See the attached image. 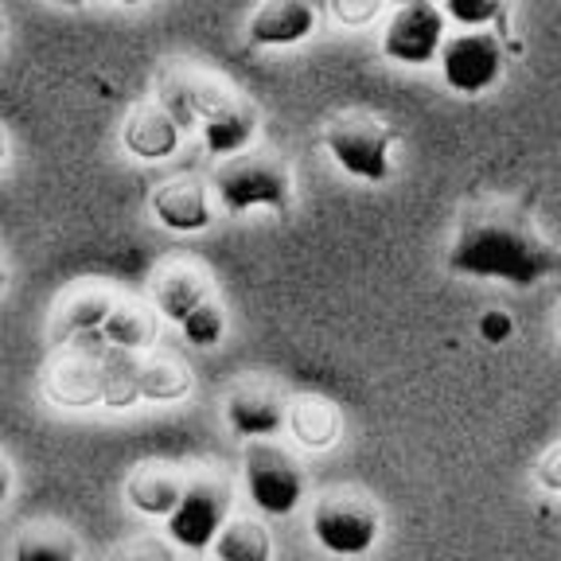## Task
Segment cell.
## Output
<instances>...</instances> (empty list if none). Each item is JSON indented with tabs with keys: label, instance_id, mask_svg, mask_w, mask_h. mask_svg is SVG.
<instances>
[{
	"label": "cell",
	"instance_id": "d590c367",
	"mask_svg": "<svg viewBox=\"0 0 561 561\" xmlns=\"http://www.w3.org/2000/svg\"><path fill=\"white\" fill-rule=\"evenodd\" d=\"M394 4H413V0H394ZM430 4H440V0H430Z\"/></svg>",
	"mask_w": 561,
	"mask_h": 561
},
{
	"label": "cell",
	"instance_id": "3957f363",
	"mask_svg": "<svg viewBox=\"0 0 561 561\" xmlns=\"http://www.w3.org/2000/svg\"><path fill=\"white\" fill-rule=\"evenodd\" d=\"M382 535V511L363 488H328L312 503V538L332 558H363Z\"/></svg>",
	"mask_w": 561,
	"mask_h": 561
},
{
	"label": "cell",
	"instance_id": "ffe728a7",
	"mask_svg": "<svg viewBox=\"0 0 561 561\" xmlns=\"http://www.w3.org/2000/svg\"><path fill=\"white\" fill-rule=\"evenodd\" d=\"M114 305H117V297L105 289L70 293L59 305V312H55V328H51L55 343H75V340H82V335H94Z\"/></svg>",
	"mask_w": 561,
	"mask_h": 561
},
{
	"label": "cell",
	"instance_id": "7a4b0ae2",
	"mask_svg": "<svg viewBox=\"0 0 561 561\" xmlns=\"http://www.w3.org/2000/svg\"><path fill=\"white\" fill-rule=\"evenodd\" d=\"M210 192L219 195V207L227 215H245V210L254 207H270L277 215H289L293 207L289 160L270 149H242L215 168Z\"/></svg>",
	"mask_w": 561,
	"mask_h": 561
},
{
	"label": "cell",
	"instance_id": "30bf717a",
	"mask_svg": "<svg viewBox=\"0 0 561 561\" xmlns=\"http://www.w3.org/2000/svg\"><path fill=\"white\" fill-rule=\"evenodd\" d=\"M102 343L75 340L62 343V355L47 367L44 390L55 405H94L102 402Z\"/></svg>",
	"mask_w": 561,
	"mask_h": 561
},
{
	"label": "cell",
	"instance_id": "ac0fdd59",
	"mask_svg": "<svg viewBox=\"0 0 561 561\" xmlns=\"http://www.w3.org/2000/svg\"><path fill=\"white\" fill-rule=\"evenodd\" d=\"M180 133L184 129H180V125L164 114V105L157 102V105L133 110L122 129V140L137 160H164L180 149Z\"/></svg>",
	"mask_w": 561,
	"mask_h": 561
},
{
	"label": "cell",
	"instance_id": "52a82bcc",
	"mask_svg": "<svg viewBox=\"0 0 561 561\" xmlns=\"http://www.w3.org/2000/svg\"><path fill=\"white\" fill-rule=\"evenodd\" d=\"M440 75L456 94H483L488 87H495L503 75V47L500 35L491 32H460L453 39H445L437 51Z\"/></svg>",
	"mask_w": 561,
	"mask_h": 561
},
{
	"label": "cell",
	"instance_id": "cb8c5ba5",
	"mask_svg": "<svg viewBox=\"0 0 561 561\" xmlns=\"http://www.w3.org/2000/svg\"><path fill=\"white\" fill-rule=\"evenodd\" d=\"M192 390V370L175 363L172 355H149L140 359V398L149 402H175Z\"/></svg>",
	"mask_w": 561,
	"mask_h": 561
},
{
	"label": "cell",
	"instance_id": "d6986e66",
	"mask_svg": "<svg viewBox=\"0 0 561 561\" xmlns=\"http://www.w3.org/2000/svg\"><path fill=\"white\" fill-rule=\"evenodd\" d=\"M82 340L105 343V347H122V351H145L157 340V312L137 300H122L110 308V316L102 320L94 335H82Z\"/></svg>",
	"mask_w": 561,
	"mask_h": 561
},
{
	"label": "cell",
	"instance_id": "7402d4cb",
	"mask_svg": "<svg viewBox=\"0 0 561 561\" xmlns=\"http://www.w3.org/2000/svg\"><path fill=\"white\" fill-rule=\"evenodd\" d=\"M210 550H215V561H273V538L262 518L238 515L222 523Z\"/></svg>",
	"mask_w": 561,
	"mask_h": 561
},
{
	"label": "cell",
	"instance_id": "d6a6232c",
	"mask_svg": "<svg viewBox=\"0 0 561 561\" xmlns=\"http://www.w3.org/2000/svg\"><path fill=\"white\" fill-rule=\"evenodd\" d=\"M9 160V133H4V125H0V164Z\"/></svg>",
	"mask_w": 561,
	"mask_h": 561
},
{
	"label": "cell",
	"instance_id": "484cf974",
	"mask_svg": "<svg viewBox=\"0 0 561 561\" xmlns=\"http://www.w3.org/2000/svg\"><path fill=\"white\" fill-rule=\"evenodd\" d=\"M445 16H453L460 27H483L503 16V0H440Z\"/></svg>",
	"mask_w": 561,
	"mask_h": 561
},
{
	"label": "cell",
	"instance_id": "1f68e13d",
	"mask_svg": "<svg viewBox=\"0 0 561 561\" xmlns=\"http://www.w3.org/2000/svg\"><path fill=\"white\" fill-rule=\"evenodd\" d=\"M9 285V257H4V245H0V289Z\"/></svg>",
	"mask_w": 561,
	"mask_h": 561
},
{
	"label": "cell",
	"instance_id": "4dcf8cb0",
	"mask_svg": "<svg viewBox=\"0 0 561 561\" xmlns=\"http://www.w3.org/2000/svg\"><path fill=\"white\" fill-rule=\"evenodd\" d=\"M9 491H12V468H9V460H4V453H0V495L9 500Z\"/></svg>",
	"mask_w": 561,
	"mask_h": 561
},
{
	"label": "cell",
	"instance_id": "277c9868",
	"mask_svg": "<svg viewBox=\"0 0 561 561\" xmlns=\"http://www.w3.org/2000/svg\"><path fill=\"white\" fill-rule=\"evenodd\" d=\"M324 149L343 172L363 180V184H386L394 172V164H390L394 129L367 110L335 114L324 129Z\"/></svg>",
	"mask_w": 561,
	"mask_h": 561
},
{
	"label": "cell",
	"instance_id": "9a60e30c",
	"mask_svg": "<svg viewBox=\"0 0 561 561\" xmlns=\"http://www.w3.org/2000/svg\"><path fill=\"white\" fill-rule=\"evenodd\" d=\"M184 483H187L184 468L164 465V460H145V465L133 468L129 480H125V500H129L140 515L168 518L175 503H180V495H184Z\"/></svg>",
	"mask_w": 561,
	"mask_h": 561
},
{
	"label": "cell",
	"instance_id": "836d02e7",
	"mask_svg": "<svg viewBox=\"0 0 561 561\" xmlns=\"http://www.w3.org/2000/svg\"><path fill=\"white\" fill-rule=\"evenodd\" d=\"M51 4H62V9H79V4H87V0H51Z\"/></svg>",
	"mask_w": 561,
	"mask_h": 561
},
{
	"label": "cell",
	"instance_id": "603a6c76",
	"mask_svg": "<svg viewBox=\"0 0 561 561\" xmlns=\"http://www.w3.org/2000/svg\"><path fill=\"white\" fill-rule=\"evenodd\" d=\"M102 405L110 410H125V405L140 402V355L137 351L105 347L102 343Z\"/></svg>",
	"mask_w": 561,
	"mask_h": 561
},
{
	"label": "cell",
	"instance_id": "8d00e7d4",
	"mask_svg": "<svg viewBox=\"0 0 561 561\" xmlns=\"http://www.w3.org/2000/svg\"><path fill=\"white\" fill-rule=\"evenodd\" d=\"M0 39H4V12H0Z\"/></svg>",
	"mask_w": 561,
	"mask_h": 561
},
{
	"label": "cell",
	"instance_id": "5bb4252c",
	"mask_svg": "<svg viewBox=\"0 0 561 561\" xmlns=\"http://www.w3.org/2000/svg\"><path fill=\"white\" fill-rule=\"evenodd\" d=\"M210 297H215V289H210L207 273L192 262H168L164 270H157V277H152V305H157V312L164 316V320H172V324H184L187 316Z\"/></svg>",
	"mask_w": 561,
	"mask_h": 561
},
{
	"label": "cell",
	"instance_id": "8992f818",
	"mask_svg": "<svg viewBox=\"0 0 561 561\" xmlns=\"http://www.w3.org/2000/svg\"><path fill=\"white\" fill-rule=\"evenodd\" d=\"M242 480L262 515H293L305 500V472H300L297 456L270 437L245 440Z\"/></svg>",
	"mask_w": 561,
	"mask_h": 561
},
{
	"label": "cell",
	"instance_id": "9c48e42d",
	"mask_svg": "<svg viewBox=\"0 0 561 561\" xmlns=\"http://www.w3.org/2000/svg\"><path fill=\"white\" fill-rule=\"evenodd\" d=\"M234 90L227 82H219L215 75H203V70L187 67V62H168L157 79V102L164 105V114L172 117L180 129H195L203 117L215 110L219 102Z\"/></svg>",
	"mask_w": 561,
	"mask_h": 561
},
{
	"label": "cell",
	"instance_id": "d4e9b609",
	"mask_svg": "<svg viewBox=\"0 0 561 561\" xmlns=\"http://www.w3.org/2000/svg\"><path fill=\"white\" fill-rule=\"evenodd\" d=\"M180 328H184V335H187L192 347H215V343L227 335V312H222L219 297L203 300V305L195 308Z\"/></svg>",
	"mask_w": 561,
	"mask_h": 561
},
{
	"label": "cell",
	"instance_id": "e0dca14e",
	"mask_svg": "<svg viewBox=\"0 0 561 561\" xmlns=\"http://www.w3.org/2000/svg\"><path fill=\"white\" fill-rule=\"evenodd\" d=\"M285 430H289L305 448H312V453H324V448H332L335 440H340L343 413H340V405L328 402V398L300 394V398H293V402H289Z\"/></svg>",
	"mask_w": 561,
	"mask_h": 561
},
{
	"label": "cell",
	"instance_id": "ba28073f",
	"mask_svg": "<svg viewBox=\"0 0 561 561\" xmlns=\"http://www.w3.org/2000/svg\"><path fill=\"white\" fill-rule=\"evenodd\" d=\"M440 44H445V12L430 0H413V4H398L382 32V55L402 62V67H425L437 59Z\"/></svg>",
	"mask_w": 561,
	"mask_h": 561
},
{
	"label": "cell",
	"instance_id": "e575fe53",
	"mask_svg": "<svg viewBox=\"0 0 561 561\" xmlns=\"http://www.w3.org/2000/svg\"><path fill=\"white\" fill-rule=\"evenodd\" d=\"M114 4H145V0H114Z\"/></svg>",
	"mask_w": 561,
	"mask_h": 561
},
{
	"label": "cell",
	"instance_id": "7c38bea8",
	"mask_svg": "<svg viewBox=\"0 0 561 561\" xmlns=\"http://www.w3.org/2000/svg\"><path fill=\"white\" fill-rule=\"evenodd\" d=\"M149 210L157 215L160 227L175 230V234H195V230H207L215 210H210V192L199 180H164V184L152 192Z\"/></svg>",
	"mask_w": 561,
	"mask_h": 561
},
{
	"label": "cell",
	"instance_id": "f546056e",
	"mask_svg": "<svg viewBox=\"0 0 561 561\" xmlns=\"http://www.w3.org/2000/svg\"><path fill=\"white\" fill-rule=\"evenodd\" d=\"M511 332H515V324H511V316H507V312H495V308H491V312H483V316H480V335H483L488 343H503Z\"/></svg>",
	"mask_w": 561,
	"mask_h": 561
},
{
	"label": "cell",
	"instance_id": "8fae6325",
	"mask_svg": "<svg viewBox=\"0 0 561 561\" xmlns=\"http://www.w3.org/2000/svg\"><path fill=\"white\" fill-rule=\"evenodd\" d=\"M285 413H289L285 394H280L277 386L262 382V378H245L227 394V425L234 437H277L285 430Z\"/></svg>",
	"mask_w": 561,
	"mask_h": 561
},
{
	"label": "cell",
	"instance_id": "2e32d148",
	"mask_svg": "<svg viewBox=\"0 0 561 561\" xmlns=\"http://www.w3.org/2000/svg\"><path fill=\"white\" fill-rule=\"evenodd\" d=\"M203 145L210 157H234V152L250 149L257 137V110L250 102H242L238 94H230L227 102H219L203 117Z\"/></svg>",
	"mask_w": 561,
	"mask_h": 561
},
{
	"label": "cell",
	"instance_id": "4fadbf2b",
	"mask_svg": "<svg viewBox=\"0 0 561 561\" xmlns=\"http://www.w3.org/2000/svg\"><path fill=\"white\" fill-rule=\"evenodd\" d=\"M316 32V9L308 0H262L245 24L250 44L257 47H293Z\"/></svg>",
	"mask_w": 561,
	"mask_h": 561
},
{
	"label": "cell",
	"instance_id": "44dd1931",
	"mask_svg": "<svg viewBox=\"0 0 561 561\" xmlns=\"http://www.w3.org/2000/svg\"><path fill=\"white\" fill-rule=\"evenodd\" d=\"M12 561H79V538L70 526L39 518V523H27L16 535Z\"/></svg>",
	"mask_w": 561,
	"mask_h": 561
},
{
	"label": "cell",
	"instance_id": "f1b7e54d",
	"mask_svg": "<svg viewBox=\"0 0 561 561\" xmlns=\"http://www.w3.org/2000/svg\"><path fill=\"white\" fill-rule=\"evenodd\" d=\"M378 4H382V0H335V16H340L343 24H367L378 12Z\"/></svg>",
	"mask_w": 561,
	"mask_h": 561
},
{
	"label": "cell",
	"instance_id": "6da1fadb",
	"mask_svg": "<svg viewBox=\"0 0 561 561\" xmlns=\"http://www.w3.org/2000/svg\"><path fill=\"white\" fill-rule=\"evenodd\" d=\"M448 270L507 285H538L561 273V250L538 230L535 215L511 199H480L465 207L448 245Z\"/></svg>",
	"mask_w": 561,
	"mask_h": 561
},
{
	"label": "cell",
	"instance_id": "5b68a950",
	"mask_svg": "<svg viewBox=\"0 0 561 561\" xmlns=\"http://www.w3.org/2000/svg\"><path fill=\"white\" fill-rule=\"evenodd\" d=\"M234 507V488L222 472H187L184 495L172 507L168 523V538L184 550H210L215 535L230 518Z\"/></svg>",
	"mask_w": 561,
	"mask_h": 561
},
{
	"label": "cell",
	"instance_id": "f35d334b",
	"mask_svg": "<svg viewBox=\"0 0 561 561\" xmlns=\"http://www.w3.org/2000/svg\"><path fill=\"white\" fill-rule=\"evenodd\" d=\"M0 503H4V495H0Z\"/></svg>",
	"mask_w": 561,
	"mask_h": 561
},
{
	"label": "cell",
	"instance_id": "83f0119b",
	"mask_svg": "<svg viewBox=\"0 0 561 561\" xmlns=\"http://www.w3.org/2000/svg\"><path fill=\"white\" fill-rule=\"evenodd\" d=\"M535 480L542 483L546 491H553V495H561V445H553L550 453H546L542 460H538Z\"/></svg>",
	"mask_w": 561,
	"mask_h": 561
},
{
	"label": "cell",
	"instance_id": "74e56055",
	"mask_svg": "<svg viewBox=\"0 0 561 561\" xmlns=\"http://www.w3.org/2000/svg\"><path fill=\"white\" fill-rule=\"evenodd\" d=\"M558 328H561V305H558Z\"/></svg>",
	"mask_w": 561,
	"mask_h": 561
},
{
	"label": "cell",
	"instance_id": "4316f807",
	"mask_svg": "<svg viewBox=\"0 0 561 561\" xmlns=\"http://www.w3.org/2000/svg\"><path fill=\"white\" fill-rule=\"evenodd\" d=\"M110 561H175V558L164 542H157V538H137V542L117 546Z\"/></svg>",
	"mask_w": 561,
	"mask_h": 561
}]
</instances>
